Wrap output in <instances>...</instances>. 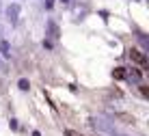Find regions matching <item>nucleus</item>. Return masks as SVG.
I'll list each match as a JSON object with an SVG mask.
<instances>
[{
  "instance_id": "1",
  "label": "nucleus",
  "mask_w": 149,
  "mask_h": 136,
  "mask_svg": "<svg viewBox=\"0 0 149 136\" xmlns=\"http://www.w3.org/2000/svg\"><path fill=\"white\" fill-rule=\"evenodd\" d=\"M130 59H132V63H138L141 67H147V54H145L143 50L132 48V50H130Z\"/></svg>"
},
{
  "instance_id": "2",
  "label": "nucleus",
  "mask_w": 149,
  "mask_h": 136,
  "mask_svg": "<svg viewBox=\"0 0 149 136\" xmlns=\"http://www.w3.org/2000/svg\"><path fill=\"white\" fill-rule=\"evenodd\" d=\"M115 119H119L121 123H134L136 119H134V114H130V112H121V110H112L110 112Z\"/></svg>"
},
{
  "instance_id": "3",
  "label": "nucleus",
  "mask_w": 149,
  "mask_h": 136,
  "mask_svg": "<svg viewBox=\"0 0 149 136\" xmlns=\"http://www.w3.org/2000/svg\"><path fill=\"white\" fill-rule=\"evenodd\" d=\"M17 15H19V4H9L7 7V20L11 24H17Z\"/></svg>"
},
{
  "instance_id": "4",
  "label": "nucleus",
  "mask_w": 149,
  "mask_h": 136,
  "mask_svg": "<svg viewBox=\"0 0 149 136\" xmlns=\"http://www.w3.org/2000/svg\"><path fill=\"white\" fill-rule=\"evenodd\" d=\"M141 78H143V71L141 69H125V80H132V82H138L141 84Z\"/></svg>"
},
{
  "instance_id": "5",
  "label": "nucleus",
  "mask_w": 149,
  "mask_h": 136,
  "mask_svg": "<svg viewBox=\"0 0 149 136\" xmlns=\"http://www.w3.org/2000/svg\"><path fill=\"white\" fill-rule=\"evenodd\" d=\"M48 33H50V37H52V39H58L61 37V30H58V26H56L54 20H48Z\"/></svg>"
},
{
  "instance_id": "6",
  "label": "nucleus",
  "mask_w": 149,
  "mask_h": 136,
  "mask_svg": "<svg viewBox=\"0 0 149 136\" xmlns=\"http://www.w3.org/2000/svg\"><path fill=\"white\" fill-rule=\"evenodd\" d=\"M0 52H2V56H9L11 52H9V43L4 39H0Z\"/></svg>"
},
{
  "instance_id": "7",
  "label": "nucleus",
  "mask_w": 149,
  "mask_h": 136,
  "mask_svg": "<svg viewBox=\"0 0 149 136\" xmlns=\"http://www.w3.org/2000/svg\"><path fill=\"white\" fill-rule=\"evenodd\" d=\"M112 76H115L117 80H123V78H125V69H123V67H117V69L112 71Z\"/></svg>"
},
{
  "instance_id": "8",
  "label": "nucleus",
  "mask_w": 149,
  "mask_h": 136,
  "mask_svg": "<svg viewBox=\"0 0 149 136\" xmlns=\"http://www.w3.org/2000/svg\"><path fill=\"white\" fill-rule=\"evenodd\" d=\"M141 86V93H143V97H147L149 95V89H147V84H138Z\"/></svg>"
},
{
  "instance_id": "9",
  "label": "nucleus",
  "mask_w": 149,
  "mask_h": 136,
  "mask_svg": "<svg viewBox=\"0 0 149 136\" xmlns=\"http://www.w3.org/2000/svg\"><path fill=\"white\" fill-rule=\"evenodd\" d=\"M65 136H82V134L76 132V130H65Z\"/></svg>"
},
{
  "instance_id": "10",
  "label": "nucleus",
  "mask_w": 149,
  "mask_h": 136,
  "mask_svg": "<svg viewBox=\"0 0 149 136\" xmlns=\"http://www.w3.org/2000/svg\"><path fill=\"white\" fill-rule=\"evenodd\" d=\"M19 89H22V91H26V89H28V80H19Z\"/></svg>"
},
{
  "instance_id": "11",
  "label": "nucleus",
  "mask_w": 149,
  "mask_h": 136,
  "mask_svg": "<svg viewBox=\"0 0 149 136\" xmlns=\"http://www.w3.org/2000/svg\"><path fill=\"white\" fill-rule=\"evenodd\" d=\"M52 4H54V0H45V9H52Z\"/></svg>"
},
{
  "instance_id": "12",
  "label": "nucleus",
  "mask_w": 149,
  "mask_h": 136,
  "mask_svg": "<svg viewBox=\"0 0 149 136\" xmlns=\"http://www.w3.org/2000/svg\"><path fill=\"white\" fill-rule=\"evenodd\" d=\"M61 2H69V0H61Z\"/></svg>"
},
{
  "instance_id": "13",
  "label": "nucleus",
  "mask_w": 149,
  "mask_h": 136,
  "mask_svg": "<svg viewBox=\"0 0 149 136\" xmlns=\"http://www.w3.org/2000/svg\"><path fill=\"white\" fill-rule=\"evenodd\" d=\"M119 136H125V134H119Z\"/></svg>"
},
{
  "instance_id": "14",
  "label": "nucleus",
  "mask_w": 149,
  "mask_h": 136,
  "mask_svg": "<svg viewBox=\"0 0 149 136\" xmlns=\"http://www.w3.org/2000/svg\"><path fill=\"white\" fill-rule=\"evenodd\" d=\"M97 136H102V134H97Z\"/></svg>"
}]
</instances>
